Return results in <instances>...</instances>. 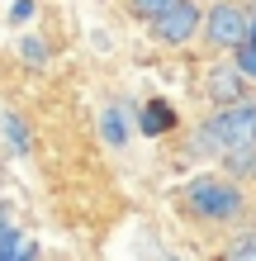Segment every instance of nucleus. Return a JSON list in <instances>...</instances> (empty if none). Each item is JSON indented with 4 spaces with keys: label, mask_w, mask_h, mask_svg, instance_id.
<instances>
[{
    "label": "nucleus",
    "mask_w": 256,
    "mask_h": 261,
    "mask_svg": "<svg viewBox=\"0 0 256 261\" xmlns=\"http://www.w3.org/2000/svg\"><path fill=\"white\" fill-rule=\"evenodd\" d=\"M190 147L209 152V157H223V152H233V147H256V100L247 95L237 105H218V114L194 128Z\"/></svg>",
    "instance_id": "nucleus-1"
},
{
    "label": "nucleus",
    "mask_w": 256,
    "mask_h": 261,
    "mask_svg": "<svg viewBox=\"0 0 256 261\" xmlns=\"http://www.w3.org/2000/svg\"><path fill=\"white\" fill-rule=\"evenodd\" d=\"M185 209L194 214V219H204V223H233V219H242L247 195H242L237 180L204 171V176H194L185 186Z\"/></svg>",
    "instance_id": "nucleus-2"
},
{
    "label": "nucleus",
    "mask_w": 256,
    "mask_h": 261,
    "mask_svg": "<svg viewBox=\"0 0 256 261\" xmlns=\"http://www.w3.org/2000/svg\"><path fill=\"white\" fill-rule=\"evenodd\" d=\"M200 14L204 10L194 5V0H176L157 19H147V34H152V43H161V48H185V43L200 34Z\"/></svg>",
    "instance_id": "nucleus-3"
},
{
    "label": "nucleus",
    "mask_w": 256,
    "mask_h": 261,
    "mask_svg": "<svg viewBox=\"0 0 256 261\" xmlns=\"http://www.w3.org/2000/svg\"><path fill=\"white\" fill-rule=\"evenodd\" d=\"M200 34L209 38V48L233 53L247 38V10L237 0H218V5H209V14H200Z\"/></svg>",
    "instance_id": "nucleus-4"
},
{
    "label": "nucleus",
    "mask_w": 256,
    "mask_h": 261,
    "mask_svg": "<svg viewBox=\"0 0 256 261\" xmlns=\"http://www.w3.org/2000/svg\"><path fill=\"white\" fill-rule=\"evenodd\" d=\"M204 95L214 100V105H237V100H247V76L237 71L233 62H223L204 76Z\"/></svg>",
    "instance_id": "nucleus-5"
},
{
    "label": "nucleus",
    "mask_w": 256,
    "mask_h": 261,
    "mask_svg": "<svg viewBox=\"0 0 256 261\" xmlns=\"http://www.w3.org/2000/svg\"><path fill=\"white\" fill-rule=\"evenodd\" d=\"M171 124H176V110H171L166 100H147V105H143V119H138V128H143L147 138H161Z\"/></svg>",
    "instance_id": "nucleus-6"
},
{
    "label": "nucleus",
    "mask_w": 256,
    "mask_h": 261,
    "mask_svg": "<svg viewBox=\"0 0 256 261\" xmlns=\"http://www.w3.org/2000/svg\"><path fill=\"white\" fill-rule=\"evenodd\" d=\"M0 261H38V242L29 233H19V228H10L0 238Z\"/></svg>",
    "instance_id": "nucleus-7"
},
{
    "label": "nucleus",
    "mask_w": 256,
    "mask_h": 261,
    "mask_svg": "<svg viewBox=\"0 0 256 261\" xmlns=\"http://www.w3.org/2000/svg\"><path fill=\"white\" fill-rule=\"evenodd\" d=\"M223 176H228V180H251V176H256V147H233V152H223Z\"/></svg>",
    "instance_id": "nucleus-8"
},
{
    "label": "nucleus",
    "mask_w": 256,
    "mask_h": 261,
    "mask_svg": "<svg viewBox=\"0 0 256 261\" xmlns=\"http://www.w3.org/2000/svg\"><path fill=\"white\" fill-rule=\"evenodd\" d=\"M100 133H104V143H109V147H124V143H128V124H124V114H119V110H104Z\"/></svg>",
    "instance_id": "nucleus-9"
},
{
    "label": "nucleus",
    "mask_w": 256,
    "mask_h": 261,
    "mask_svg": "<svg viewBox=\"0 0 256 261\" xmlns=\"http://www.w3.org/2000/svg\"><path fill=\"white\" fill-rule=\"evenodd\" d=\"M5 138H10V147L19 152V157H24L29 147H34V138H29V124H24L19 114H5Z\"/></svg>",
    "instance_id": "nucleus-10"
},
{
    "label": "nucleus",
    "mask_w": 256,
    "mask_h": 261,
    "mask_svg": "<svg viewBox=\"0 0 256 261\" xmlns=\"http://www.w3.org/2000/svg\"><path fill=\"white\" fill-rule=\"evenodd\" d=\"M233 67L242 71L247 81H256V43H251V38H242V43L233 48Z\"/></svg>",
    "instance_id": "nucleus-11"
},
{
    "label": "nucleus",
    "mask_w": 256,
    "mask_h": 261,
    "mask_svg": "<svg viewBox=\"0 0 256 261\" xmlns=\"http://www.w3.org/2000/svg\"><path fill=\"white\" fill-rule=\"evenodd\" d=\"M218 261H256V233H247V238L228 242V252H223Z\"/></svg>",
    "instance_id": "nucleus-12"
},
{
    "label": "nucleus",
    "mask_w": 256,
    "mask_h": 261,
    "mask_svg": "<svg viewBox=\"0 0 256 261\" xmlns=\"http://www.w3.org/2000/svg\"><path fill=\"white\" fill-rule=\"evenodd\" d=\"M166 5H176V0H128V14L147 24V19H157V14L166 10Z\"/></svg>",
    "instance_id": "nucleus-13"
},
{
    "label": "nucleus",
    "mask_w": 256,
    "mask_h": 261,
    "mask_svg": "<svg viewBox=\"0 0 256 261\" xmlns=\"http://www.w3.org/2000/svg\"><path fill=\"white\" fill-rule=\"evenodd\" d=\"M19 43H24V57H29L34 67L43 62V57H48V53H43V38H34V34H29V38H19Z\"/></svg>",
    "instance_id": "nucleus-14"
},
{
    "label": "nucleus",
    "mask_w": 256,
    "mask_h": 261,
    "mask_svg": "<svg viewBox=\"0 0 256 261\" xmlns=\"http://www.w3.org/2000/svg\"><path fill=\"white\" fill-rule=\"evenodd\" d=\"M29 14H34V0H14L10 5V24H24Z\"/></svg>",
    "instance_id": "nucleus-15"
},
{
    "label": "nucleus",
    "mask_w": 256,
    "mask_h": 261,
    "mask_svg": "<svg viewBox=\"0 0 256 261\" xmlns=\"http://www.w3.org/2000/svg\"><path fill=\"white\" fill-rule=\"evenodd\" d=\"M247 38H251V43H256V10H251V14H247Z\"/></svg>",
    "instance_id": "nucleus-16"
},
{
    "label": "nucleus",
    "mask_w": 256,
    "mask_h": 261,
    "mask_svg": "<svg viewBox=\"0 0 256 261\" xmlns=\"http://www.w3.org/2000/svg\"><path fill=\"white\" fill-rule=\"evenodd\" d=\"M10 228H14V223L5 219V214H0V238H5V233H10Z\"/></svg>",
    "instance_id": "nucleus-17"
}]
</instances>
